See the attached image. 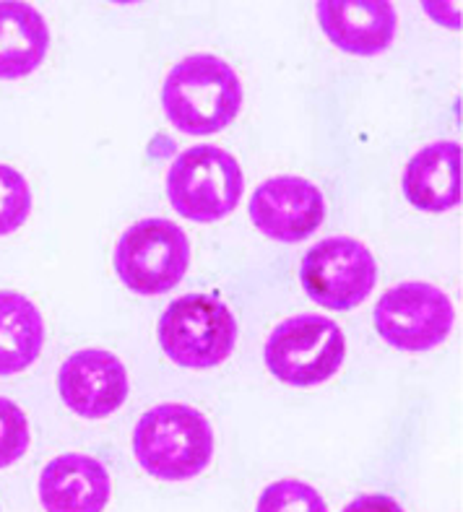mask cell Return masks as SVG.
<instances>
[{"label": "cell", "mask_w": 463, "mask_h": 512, "mask_svg": "<svg viewBox=\"0 0 463 512\" xmlns=\"http://www.w3.org/2000/svg\"><path fill=\"white\" fill-rule=\"evenodd\" d=\"M242 81L227 60L196 52L167 73L162 110L180 133L211 136L235 123L242 110Z\"/></svg>", "instance_id": "cell-1"}, {"label": "cell", "mask_w": 463, "mask_h": 512, "mask_svg": "<svg viewBox=\"0 0 463 512\" xmlns=\"http://www.w3.org/2000/svg\"><path fill=\"white\" fill-rule=\"evenodd\" d=\"M133 453L151 479H196L214 458V429L193 406L162 403L138 419L133 429Z\"/></svg>", "instance_id": "cell-2"}, {"label": "cell", "mask_w": 463, "mask_h": 512, "mask_svg": "<svg viewBox=\"0 0 463 512\" xmlns=\"http://www.w3.org/2000/svg\"><path fill=\"white\" fill-rule=\"evenodd\" d=\"M159 346L183 370H211L227 362L237 344V320L216 297L185 294L159 318Z\"/></svg>", "instance_id": "cell-3"}, {"label": "cell", "mask_w": 463, "mask_h": 512, "mask_svg": "<svg viewBox=\"0 0 463 512\" xmlns=\"http://www.w3.org/2000/svg\"><path fill=\"white\" fill-rule=\"evenodd\" d=\"M245 190L240 162L219 146H193L167 172V198L177 214L196 224L222 221L237 208Z\"/></svg>", "instance_id": "cell-4"}, {"label": "cell", "mask_w": 463, "mask_h": 512, "mask_svg": "<svg viewBox=\"0 0 463 512\" xmlns=\"http://www.w3.org/2000/svg\"><path fill=\"white\" fill-rule=\"evenodd\" d=\"M112 266L125 289L141 297L172 292L190 266V242L175 221L144 219L120 234Z\"/></svg>", "instance_id": "cell-5"}, {"label": "cell", "mask_w": 463, "mask_h": 512, "mask_svg": "<svg viewBox=\"0 0 463 512\" xmlns=\"http://www.w3.org/2000/svg\"><path fill=\"white\" fill-rule=\"evenodd\" d=\"M344 357V333L323 315H297L284 320L268 336L263 351L268 372L292 388H315L328 383L341 370Z\"/></svg>", "instance_id": "cell-6"}, {"label": "cell", "mask_w": 463, "mask_h": 512, "mask_svg": "<svg viewBox=\"0 0 463 512\" xmlns=\"http://www.w3.org/2000/svg\"><path fill=\"white\" fill-rule=\"evenodd\" d=\"M372 320L385 344L419 354L437 349L450 336L456 310L443 289L427 281H404L378 299Z\"/></svg>", "instance_id": "cell-7"}, {"label": "cell", "mask_w": 463, "mask_h": 512, "mask_svg": "<svg viewBox=\"0 0 463 512\" xmlns=\"http://www.w3.org/2000/svg\"><path fill=\"white\" fill-rule=\"evenodd\" d=\"M378 281V263L365 242L354 237H328L305 253L300 284L315 305L333 312L354 310Z\"/></svg>", "instance_id": "cell-8"}, {"label": "cell", "mask_w": 463, "mask_h": 512, "mask_svg": "<svg viewBox=\"0 0 463 512\" xmlns=\"http://www.w3.org/2000/svg\"><path fill=\"white\" fill-rule=\"evenodd\" d=\"M326 219V198L305 177L276 175L250 195V221L268 240L305 242Z\"/></svg>", "instance_id": "cell-9"}, {"label": "cell", "mask_w": 463, "mask_h": 512, "mask_svg": "<svg viewBox=\"0 0 463 512\" xmlns=\"http://www.w3.org/2000/svg\"><path fill=\"white\" fill-rule=\"evenodd\" d=\"M58 393L81 419H107L128 401V370L107 349L73 351L58 372Z\"/></svg>", "instance_id": "cell-10"}, {"label": "cell", "mask_w": 463, "mask_h": 512, "mask_svg": "<svg viewBox=\"0 0 463 512\" xmlns=\"http://www.w3.org/2000/svg\"><path fill=\"white\" fill-rule=\"evenodd\" d=\"M315 16L328 42L357 58L388 50L398 29V13L388 0H320Z\"/></svg>", "instance_id": "cell-11"}, {"label": "cell", "mask_w": 463, "mask_h": 512, "mask_svg": "<svg viewBox=\"0 0 463 512\" xmlns=\"http://www.w3.org/2000/svg\"><path fill=\"white\" fill-rule=\"evenodd\" d=\"M37 487L45 512H105L112 497L110 471L86 453L53 458Z\"/></svg>", "instance_id": "cell-12"}, {"label": "cell", "mask_w": 463, "mask_h": 512, "mask_svg": "<svg viewBox=\"0 0 463 512\" xmlns=\"http://www.w3.org/2000/svg\"><path fill=\"white\" fill-rule=\"evenodd\" d=\"M461 143L435 141L411 156L404 169V198L419 211L443 214L461 206Z\"/></svg>", "instance_id": "cell-13"}, {"label": "cell", "mask_w": 463, "mask_h": 512, "mask_svg": "<svg viewBox=\"0 0 463 512\" xmlns=\"http://www.w3.org/2000/svg\"><path fill=\"white\" fill-rule=\"evenodd\" d=\"M50 50V26L29 3L0 0V81L32 76Z\"/></svg>", "instance_id": "cell-14"}, {"label": "cell", "mask_w": 463, "mask_h": 512, "mask_svg": "<svg viewBox=\"0 0 463 512\" xmlns=\"http://www.w3.org/2000/svg\"><path fill=\"white\" fill-rule=\"evenodd\" d=\"M45 318L32 299L0 292V377L29 370L45 346Z\"/></svg>", "instance_id": "cell-15"}, {"label": "cell", "mask_w": 463, "mask_h": 512, "mask_svg": "<svg viewBox=\"0 0 463 512\" xmlns=\"http://www.w3.org/2000/svg\"><path fill=\"white\" fill-rule=\"evenodd\" d=\"M255 512H328V505L323 494L305 481L281 479L263 489Z\"/></svg>", "instance_id": "cell-16"}, {"label": "cell", "mask_w": 463, "mask_h": 512, "mask_svg": "<svg viewBox=\"0 0 463 512\" xmlns=\"http://www.w3.org/2000/svg\"><path fill=\"white\" fill-rule=\"evenodd\" d=\"M32 214V190L19 169L0 164V237L19 232Z\"/></svg>", "instance_id": "cell-17"}, {"label": "cell", "mask_w": 463, "mask_h": 512, "mask_svg": "<svg viewBox=\"0 0 463 512\" xmlns=\"http://www.w3.org/2000/svg\"><path fill=\"white\" fill-rule=\"evenodd\" d=\"M29 419L11 398L0 396V471L21 461L29 450Z\"/></svg>", "instance_id": "cell-18"}, {"label": "cell", "mask_w": 463, "mask_h": 512, "mask_svg": "<svg viewBox=\"0 0 463 512\" xmlns=\"http://www.w3.org/2000/svg\"><path fill=\"white\" fill-rule=\"evenodd\" d=\"M341 512H404V507L398 505L393 497H388V494H359V497H354L349 505L344 507Z\"/></svg>", "instance_id": "cell-19"}]
</instances>
